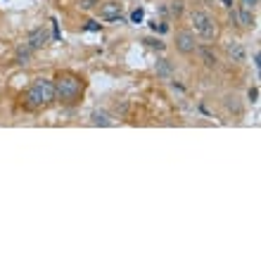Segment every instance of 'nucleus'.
<instances>
[{"label": "nucleus", "instance_id": "nucleus-1", "mask_svg": "<svg viewBox=\"0 0 261 261\" xmlns=\"http://www.w3.org/2000/svg\"><path fill=\"white\" fill-rule=\"evenodd\" d=\"M53 100H55V83L45 81V79H38V81L29 88V93H27V105L29 107H33V110L45 107V105L53 102Z\"/></svg>", "mask_w": 261, "mask_h": 261}, {"label": "nucleus", "instance_id": "nucleus-2", "mask_svg": "<svg viewBox=\"0 0 261 261\" xmlns=\"http://www.w3.org/2000/svg\"><path fill=\"white\" fill-rule=\"evenodd\" d=\"M83 90L81 79L76 76H59L55 83V97H59L62 102H76Z\"/></svg>", "mask_w": 261, "mask_h": 261}, {"label": "nucleus", "instance_id": "nucleus-3", "mask_svg": "<svg viewBox=\"0 0 261 261\" xmlns=\"http://www.w3.org/2000/svg\"><path fill=\"white\" fill-rule=\"evenodd\" d=\"M193 27L204 41H214L216 38V22L206 12H193Z\"/></svg>", "mask_w": 261, "mask_h": 261}, {"label": "nucleus", "instance_id": "nucleus-4", "mask_svg": "<svg viewBox=\"0 0 261 261\" xmlns=\"http://www.w3.org/2000/svg\"><path fill=\"white\" fill-rule=\"evenodd\" d=\"M176 48H178L183 55H190V53H195V48H197L195 36L190 33V31H178V33H176Z\"/></svg>", "mask_w": 261, "mask_h": 261}, {"label": "nucleus", "instance_id": "nucleus-5", "mask_svg": "<svg viewBox=\"0 0 261 261\" xmlns=\"http://www.w3.org/2000/svg\"><path fill=\"white\" fill-rule=\"evenodd\" d=\"M48 41H50V36H48L45 29H33V31H29V36H27V48L38 50L43 45H48Z\"/></svg>", "mask_w": 261, "mask_h": 261}, {"label": "nucleus", "instance_id": "nucleus-6", "mask_svg": "<svg viewBox=\"0 0 261 261\" xmlns=\"http://www.w3.org/2000/svg\"><path fill=\"white\" fill-rule=\"evenodd\" d=\"M121 5L119 2H105V5H100V19H105V22H121Z\"/></svg>", "mask_w": 261, "mask_h": 261}, {"label": "nucleus", "instance_id": "nucleus-7", "mask_svg": "<svg viewBox=\"0 0 261 261\" xmlns=\"http://www.w3.org/2000/svg\"><path fill=\"white\" fill-rule=\"evenodd\" d=\"M231 22H233V24H240V27H254V24H257L252 10H245V7L233 10V12H231Z\"/></svg>", "mask_w": 261, "mask_h": 261}, {"label": "nucleus", "instance_id": "nucleus-8", "mask_svg": "<svg viewBox=\"0 0 261 261\" xmlns=\"http://www.w3.org/2000/svg\"><path fill=\"white\" fill-rule=\"evenodd\" d=\"M226 53H228V57H231L233 62H245V57H247L242 43H228V45H226Z\"/></svg>", "mask_w": 261, "mask_h": 261}, {"label": "nucleus", "instance_id": "nucleus-9", "mask_svg": "<svg viewBox=\"0 0 261 261\" xmlns=\"http://www.w3.org/2000/svg\"><path fill=\"white\" fill-rule=\"evenodd\" d=\"M197 53H200L202 62H204L209 69H214L216 64H219V59H216V53H214L211 48H206V45H200V48H197Z\"/></svg>", "mask_w": 261, "mask_h": 261}, {"label": "nucleus", "instance_id": "nucleus-10", "mask_svg": "<svg viewBox=\"0 0 261 261\" xmlns=\"http://www.w3.org/2000/svg\"><path fill=\"white\" fill-rule=\"evenodd\" d=\"M90 124H93V126H112V119H110V114H107V112L95 110L93 114H90Z\"/></svg>", "mask_w": 261, "mask_h": 261}, {"label": "nucleus", "instance_id": "nucleus-11", "mask_svg": "<svg viewBox=\"0 0 261 261\" xmlns=\"http://www.w3.org/2000/svg\"><path fill=\"white\" fill-rule=\"evenodd\" d=\"M171 71H174V69H171V64H169V59H164V57H162V59H157V74H159L162 79H169V76H171Z\"/></svg>", "mask_w": 261, "mask_h": 261}, {"label": "nucleus", "instance_id": "nucleus-12", "mask_svg": "<svg viewBox=\"0 0 261 261\" xmlns=\"http://www.w3.org/2000/svg\"><path fill=\"white\" fill-rule=\"evenodd\" d=\"M183 10H185V2H183V0H171V2H169V12H171V17H180Z\"/></svg>", "mask_w": 261, "mask_h": 261}, {"label": "nucleus", "instance_id": "nucleus-13", "mask_svg": "<svg viewBox=\"0 0 261 261\" xmlns=\"http://www.w3.org/2000/svg\"><path fill=\"white\" fill-rule=\"evenodd\" d=\"M29 59H31V48H19L17 50V64H29Z\"/></svg>", "mask_w": 261, "mask_h": 261}, {"label": "nucleus", "instance_id": "nucleus-14", "mask_svg": "<svg viewBox=\"0 0 261 261\" xmlns=\"http://www.w3.org/2000/svg\"><path fill=\"white\" fill-rule=\"evenodd\" d=\"M226 107H228V110L231 112H235V114H240V105H237V97H226Z\"/></svg>", "mask_w": 261, "mask_h": 261}, {"label": "nucleus", "instance_id": "nucleus-15", "mask_svg": "<svg viewBox=\"0 0 261 261\" xmlns=\"http://www.w3.org/2000/svg\"><path fill=\"white\" fill-rule=\"evenodd\" d=\"M97 5V0H79V7L81 10H93Z\"/></svg>", "mask_w": 261, "mask_h": 261}, {"label": "nucleus", "instance_id": "nucleus-16", "mask_svg": "<svg viewBox=\"0 0 261 261\" xmlns=\"http://www.w3.org/2000/svg\"><path fill=\"white\" fill-rule=\"evenodd\" d=\"M143 43H147L150 48H157V50H164V43H162V41H157V38H145Z\"/></svg>", "mask_w": 261, "mask_h": 261}, {"label": "nucleus", "instance_id": "nucleus-17", "mask_svg": "<svg viewBox=\"0 0 261 261\" xmlns=\"http://www.w3.org/2000/svg\"><path fill=\"white\" fill-rule=\"evenodd\" d=\"M143 17H145V12H143L140 7H138V10H133V14H131V19H133L136 24H140V22H143Z\"/></svg>", "mask_w": 261, "mask_h": 261}, {"label": "nucleus", "instance_id": "nucleus-18", "mask_svg": "<svg viewBox=\"0 0 261 261\" xmlns=\"http://www.w3.org/2000/svg\"><path fill=\"white\" fill-rule=\"evenodd\" d=\"M259 5V0H242V5L240 7H245V10H254Z\"/></svg>", "mask_w": 261, "mask_h": 261}, {"label": "nucleus", "instance_id": "nucleus-19", "mask_svg": "<svg viewBox=\"0 0 261 261\" xmlns=\"http://www.w3.org/2000/svg\"><path fill=\"white\" fill-rule=\"evenodd\" d=\"M152 29H154V31H159V33H166V31H169V27H166V24H157V22L152 24Z\"/></svg>", "mask_w": 261, "mask_h": 261}, {"label": "nucleus", "instance_id": "nucleus-20", "mask_svg": "<svg viewBox=\"0 0 261 261\" xmlns=\"http://www.w3.org/2000/svg\"><path fill=\"white\" fill-rule=\"evenodd\" d=\"M86 29H88V31H100V24H97V22H88Z\"/></svg>", "mask_w": 261, "mask_h": 261}, {"label": "nucleus", "instance_id": "nucleus-21", "mask_svg": "<svg viewBox=\"0 0 261 261\" xmlns=\"http://www.w3.org/2000/svg\"><path fill=\"white\" fill-rule=\"evenodd\" d=\"M257 97H259V90H257V88H252V90H249V100H252V102H257Z\"/></svg>", "mask_w": 261, "mask_h": 261}, {"label": "nucleus", "instance_id": "nucleus-22", "mask_svg": "<svg viewBox=\"0 0 261 261\" xmlns=\"http://www.w3.org/2000/svg\"><path fill=\"white\" fill-rule=\"evenodd\" d=\"M231 2H233V0H223V5H226V7H231Z\"/></svg>", "mask_w": 261, "mask_h": 261}]
</instances>
